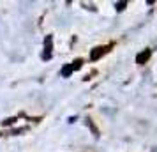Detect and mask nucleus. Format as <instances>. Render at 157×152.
I'll list each match as a JSON object with an SVG mask.
<instances>
[]
</instances>
